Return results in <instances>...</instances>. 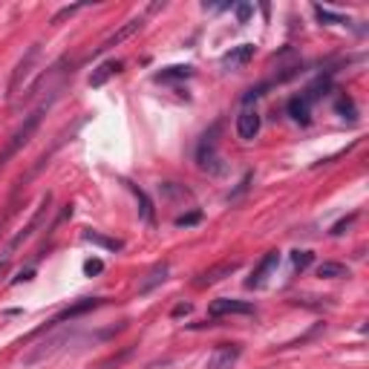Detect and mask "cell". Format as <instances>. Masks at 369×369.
Here are the masks:
<instances>
[{
    "label": "cell",
    "mask_w": 369,
    "mask_h": 369,
    "mask_svg": "<svg viewBox=\"0 0 369 369\" xmlns=\"http://www.w3.org/2000/svg\"><path fill=\"white\" fill-rule=\"evenodd\" d=\"M49 205H52V194H47L44 199H40V205H38V211L32 214V220H29V222H26V228H21V231H18V234H15V237H12V240H9V245H6V259L12 257V251H18V249H21V245H23V242H29V240L35 237V231H38L40 225H44V222H47V216H49Z\"/></svg>",
    "instance_id": "cell-3"
},
{
    "label": "cell",
    "mask_w": 369,
    "mask_h": 369,
    "mask_svg": "<svg viewBox=\"0 0 369 369\" xmlns=\"http://www.w3.org/2000/svg\"><path fill=\"white\" fill-rule=\"evenodd\" d=\"M70 332H61L58 338H49V340H44V344H40L35 352H29V355H26V358H23V364L26 366H32V364H38V361H44V358H49V355H55L64 344H70Z\"/></svg>",
    "instance_id": "cell-10"
},
{
    "label": "cell",
    "mask_w": 369,
    "mask_h": 369,
    "mask_svg": "<svg viewBox=\"0 0 369 369\" xmlns=\"http://www.w3.org/2000/svg\"><path fill=\"white\" fill-rule=\"evenodd\" d=\"M277 266H280V251H268V254L257 263L254 275H251L249 280H245V285H249V289H263V285L268 283V277L277 271Z\"/></svg>",
    "instance_id": "cell-7"
},
{
    "label": "cell",
    "mask_w": 369,
    "mask_h": 369,
    "mask_svg": "<svg viewBox=\"0 0 369 369\" xmlns=\"http://www.w3.org/2000/svg\"><path fill=\"white\" fill-rule=\"evenodd\" d=\"M168 275H170V266L168 263H159V266H153L147 271V277L139 283V294H147V292H153L156 285H162L168 280Z\"/></svg>",
    "instance_id": "cell-15"
},
{
    "label": "cell",
    "mask_w": 369,
    "mask_h": 369,
    "mask_svg": "<svg viewBox=\"0 0 369 369\" xmlns=\"http://www.w3.org/2000/svg\"><path fill=\"white\" fill-rule=\"evenodd\" d=\"M251 58H254V47L251 44H240V47H231L220 64L225 66V70H240V66H245Z\"/></svg>",
    "instance_id": "cell-13"
},
{
    "label": "cell",
    "mask_w": 369,
    "mask_h": 369,
    "mask_svg": "<svg viewBox=\"0 0 369 369\" xmlns=\"http://www.w3.org/2000/svg\"><path fill=\"white\" fill-rule=\"evenodd\" d=\"M208 314L216 320V318H228V314H254V306L249 303V300H234V297H220L214 300Z\"/></svg>",
    "instance_id": "cell-9"
},
{
    "label": "cell",
    "mask_w": 369,
    "mask_h": 369,
    "mask_svg": "<svg viewBox=\"0 0 369 369\" xmlns=\"http://www.w3.org/2000/svg\"><path fill=\"white\" fill-rule=\"evenodd\" d=\"M314 15H318V21H320V23H349L344 15H335V12L323 9V6H314Z\"/></svg>",
    "instance_id": "cell-23"
},
{
    "label": "cell",
    "mask_w": 369,
    "mask_h": 369,
    "mask_svg": "<svg viewBox=\"0 0 369 369\" xmlns=\"http://www.w3.org/2000/svg\"><path fill=\"white\" fill-rule=\"evenodd\" d=\"M349 275H352L349 266L332 263V259H326V263L318 266V277H320V280H340V277H349Z\"/></svg>",
    "instance_id": "cell-18"
},
{
    "label": "cell",
    "mask_w": 369,
    "mask_h": 369,
    "mask_svg": "<svg viewBox=\"0 0 369 369\" xmlns=\"http://www.w3.org/2000/svg\"><path fill=\"white\" fill-rule=\"evenodd\" d=\"M101 271H104L101 259H87V263H84V275L87 277H95V275H101Z\"/></svg>",
    "instance_id": "cell-26"
},
{
    "label": "cell",
    "mask_w": 369,
    "mask_h": 369,
    "mask_svg": "<svg viewBox=\"0 0 369 369\" xmlns=\"http://www.w3.org/2000/svg\"><path fill=\"white\" fill-rule=\"evenodd\" d=\"M289 116L297 121V125H309L311 121V101L306 99V95H294V99L289 101Z\"/></svg>",
    "instance_id": "cell-16"
},
{
    "label": "cell",
    "mask_w": 369,
    "mask_h": 369,
    "mask_svg": "<svg viewBox=\"0 0 369 369\" xmlns=\"http://www.w3.org/2000/svg\"><path fill=\"white\" fill-rule=\"evenodd\" d=\"M259 133V113L251 110V107H245V110L237 116V136L242 142H254Z\"/></svg>",
    "instance_id": "cell-11"
},
{
    "label": "cell",
    "mask_w": 369,
    "mask_h": 369,
    "mask_svg": "<svg viewBox=\"0 0 369 369\" xmlns=\"http://www.w3.org/2000/svg\"><path fill=\"white\" fill-rule=\"evenodd\" d=\"M170 314H173V318H182V314H190V303H179V306H176V309L170 311Z\"/></svg>",
    "instance_id": "cell-29"
},
{
    "label": "cell",
    "mask_w": 369,
    "mask_h": 369,
    "mask_svg": "<svg viewBox=\"0 0 369 369\" xmlns=\"http://www.w3.org/2000/svg\"><path fill=\"white\" fill-rule=\"evenodd\" d=\"M311 263H314V254H311V251H294V254H292L294 271H306Z\"/></svg>",
    "instance_id": "cell-22"
},
{
    "label": "cell",
    "mask_w": 369,
    "mask_h": 369,
    "mask_svg": "<svg viewBox=\"0 0 369 369\" xmlns=\"http://www.w3.org/2000/svg\"><path fill=\"white\" fill-rule=\"evenodd\" d=\"M81 240L84 242H92V245H99V249H107V251H121L125 249V242L121 240H116V237H104L101 231H84V234H81Z\"/></svg>",
    "instance_id": "cell-17"
},
{
    "label": "cell",
    "mask_w": 369,
    "mask_h": 369,
    "mask_svg": "<svg viewBox=\"0 0 369 369\" xmlns=\"http://www.w3.org/2000/svg\"><path fill=\"white\" fill-rule=\"evenodd\" d=\"M127 188L133 190V194H136V199H139V205H142V208H139V211H142V220H144L147 225H153V205H150L147 194H144V190H142L139 185H130V182H127Z\"/></svg>",
    "instance_id": "cell-20"
},
{
    "label": "cell",
    "mask_w": 369,
    "mask_h": 369,
    "mask_svg": "<svg viewBox=\"0 0 369 369\" xmlns=\"http://www.w3.org/2000/svg\"><path fill=\"white\" fill-rule=\"evenodd\" d=\"M142 26H144V21L142 18H130L125 26H118V29L113 32V35H107L104 40H101V44L99 47H95L92 49V55H101V52H107V49H113V47H118L121 44V40H127V38H133L136 32H139L142 29Z\"/></svg>",
    "instance_id": "cell-8"
},
{
    "label": "cell",
    "mask_w": 369,
    "mask_h": 369,
    "mask_svg": "<svg viewBox=\"0 0 369 369\" xmlns=\"http://www.w3.org/2000/svg\"><path fill=\"white\" fill-rule=\"evenodd\" d=\"M81 9H84V3H75V6H64L61 12H55V18H52V23H61L64 18H73L75 12H81Z\"/></svg>",
    "instance_id": "cell-25"
},
{
    "label": "cell",
    "mask_w": 369,
    "mask_h": 369,
    "mask_svg": "<svg viewBox=\"0 0 369 369\" xmlns=\"http://www.w3.org/2000/svg\"><path fill=\"white\" fill-rule=\"evenodd\" d=\"M190 75H194V66H168V70L156 73L153 78H156V81H185V78H190Z\"/></svg>",
    "instance_id": "cell-19"
},
{
    "label": "cell",
    "mask_w": 369,
    "mask_h": 369,
    "mask_svg": "<svg viewBox=\"0 0 369 369\" xmlns=\"http://www.w3.org/2000/svg\"><path fill=\"white\" fill-rule=\"evenodd\" d=\"M234 12H237V21H240V23H249L251 15H254V6H251V3H237Z\"/></svg>",
    "instance_id": "cell-24"
},
{
    "label": "cell",
    "mask_w": 369,
    "mask_h": 369,
    "mask_svg": "<svg viewBox=\"0 0 369 369\" xmlns=\"http://www.w3.org/2000/svg\"><path fill=\"white\" fill-rule=\"evenodd\" d=\"M335 110H338V116H344V118H349V121L358 118V110H355L352 99H346V95H340V99L335 101Z\"/></svg>",
    "instance_id": "cell-21"
},
{
    "label": "cell",
    "mask_w": 369,
    "mask_h": 369,
    "mask_svg": "<svg viewBox=\"0 0 369 369\" xmlns=\"http://www.w3.org/2000/svg\"><path fill=\"white\" fill-rule=\"evenodd\" d=\"M352 222H355V214H352V216H346V220L335 222V225H332V234H335V237H340V234H344V231H346V228H349Z\"/></svg>",
    "instance_id": "cell-28"
},
{
    "label": "cell",
    "mask_w": 369,
    "mask_h": 369,
    "mask_svg": "<svg viewBox=\"0 0 369 369\" xmlns=\"http://www.w3.org/2000/svg\"><path fill=\"white\" fill-rule=\"evenodd\" d=\"M216 136H220V125H214L208 133H205L202 142H199V147H196V162H199V168L208 170V173H222V170H225L220 153H216Z\"/></svg>",
    "instance_id": "cell-4"
},
{
    "label": "cell",
    "mask_w": 369,
    "mask_h": 369,
    "mask_svg": "<svg viewBox=\"0 0 369 369\" xmlns=\"http://www.w3.org/2000/svg\"><path fill=\"white\" fill-rule=\"evenodd\" d=\"M101 303H104V297H84V300H78V303L61 309L52 320H47L44 329H55V326H61V323H66V320H75V318H81V314H87V311H92V309H99ZM44 329H40V332H44Z\"/></svg>",
    "instance_id": "cell-5"
},
{
    "label": "cell",
    "mask_w": 369,
    "mask_h": 369,
    "mask_svg": "<svg viewBox=\"0 0 369 369\" xmlns=\"http://www.w3.org/2000/svg\"><path fill=\"white\" fill-rule=\"evenodd\" d=\"M240 355H242L240 344H220L211 352V358H208V364H205V369H234L237 361H240Z\"/></svg>",
    "instance_id": "cell-6"
},
{
    "label": "cell",
    "mask_w": 369,
    "mask_h": 369,
    "mask_svg": "<svg viewBox=\"0 0 369 369\" xmlns=\"http://www.w3.org/2000/svg\"><path fill=\"white\" fill-rule=\"evenodd\" d=\"M38 58H40V44H32L29 49H26V55L18 61L15 73H12V78H9V90H6V99H9V104H12V107H15V101L21 99L23 92H26V87H23V84L32 78Z\"/></svg>",
    "instance_id": "cell-2"
},
{
    "label": "cell",
    "mask_w": 369,
    "mask_h": 369,
    "mask_svg": "<svg viewBox=\"0 0 369 369\" xmlns=\"http://www.w3.org/2000/svg\"><path fill=\"white\" fill-rule=\"evenodd\" d=\"M199 220H202V214H199V211H194V214H188V216H176V225L185 228V225H196Z\"/></svg>",
    "instance_id": "cell-27"
},
{
    "label": "cell",
    "mask_w": 369,
    "mask_h": 369,
    "mask_svg": "<svg viewBox=\"0 0 369 369\" xmlns=\"http://www.w3.org/2000/svg\"><path fill=\"white\" fill-rule=\"evenodd\" d=\"M121 61H116V58H110V61H101L99 66L92 70V75H90V87H104L107 81H110L113 75H118L121 73Z\"/></svg>",
    "instance_id": "cell-14"
},
{
    "label": "cell",
    "mask_w": 369,
    "mask_h": 369,
    "mask_svg": "<svg viewBox=\"0 0 369 369\" xmlns=\"http://www.w3.org/2000/svg\"><path fill=\"white\" fill-rule=\"evenodd\" d=\"M237 268H240V263H237V259H225V263L214 266V268H208V271H202V275H199V280H196V285H199V289H205V285H214V283H220L222 277L234 275Z\"/></svg>",
    "instance_id": "cell-12"
},
{
    "label": "cell",
    "mask_w": 369,
    "mask_h": 369,
    "mask_svg": "<svg viewBox=\"0 0 369 369\" xmlns=\"http://www.w3.org/2000/svg\"><path fill=\"white\" fill-rule=\"evenodd\" d=\"M55 99H58V95H49V99H47V101H40L32 113H26V116H23V121H21V125L15 127V133H12L9 139H6L3 150H0V170H3V168L9 165V162L15 159V156L21 153V150H23L26 144H29V139L35 136V130L40 127V121H44L47 110L52 107V101H55Z\"/></svg>",
    "instance_id": "cell-1"
}]
</instances>
